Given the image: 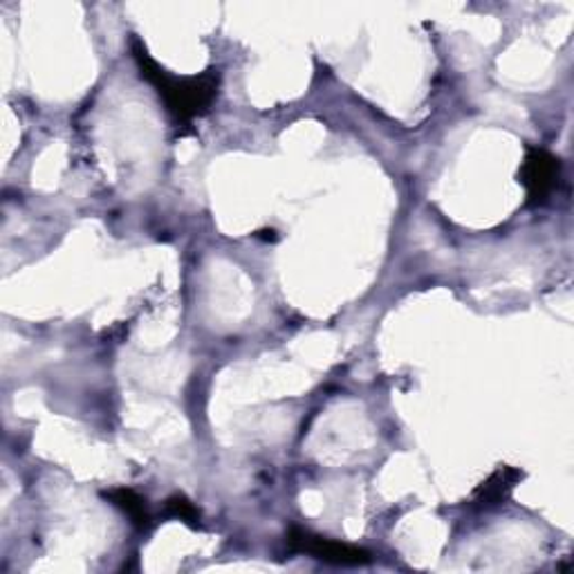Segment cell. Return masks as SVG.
Returning a JSON list of instances; mask_svg holds the SVG:
<instances>
[{
  "label": "cell",
  "instance_id": "1",
  "mask_svg": "<svg viewBox=\"0 0 574 574\" xmlns=\"http://www.w3.org/2000/svg\"><path fill=\"white\" fill-rule=\"evenodd\" d=\"M133 56L142 79L155 88L164 106H167V113L180 128L191 126L194 119L209 113L220 88L218 70H207L196 76H171L137 39L133 41Z\"/></svg>",
  "mask_w": 574,
  "mask_h": 574
},
{
  "label": "cell",
  "instance_id": "2",
  "mask_svg": "<svg viewBox=\"0 0 574 574\" xmlns=\"http://www.w3.org/2000/svg\"><path fill=\"white\" fill-rule=\"evenodd\" d=\"M288 547L299 554H310L312 559L333 563V565H366L373 561L371 552L348 545L342 541L325 539L319 534H312L301 528H292L288 534Z\"/></svg>",
  "mask_w": 574,
  "mask_h": 574
},
{
  "label": "cell",
  "instance_id": "3",
  "mask_svg": "<svg viewBox=\"0 0 574 574\" xmlns=\"http://www.w3.org/2000/svg\"><path fill=\"white\" fill-rule=\"evenodd\" d=\"M561 178V161L545 148L530 146L521 164V185L528 191V205H545Z\"/></svg>",
  "mask_w": 574,
  "mask_h": 574
},
{
  "label": "cell",
  "instance_id": "4",
  "mask_svg": "<svg viewBox=\"0 0 574 574\" xmlns=\"http://www.w3.org/2000/svg\"><path fill=\"white\" fill-rule=\"evenodd\" d=\"M523 478V473L514 467H501L499 471L491 473L476 491H473V508L478 510H491L499 508L501 503H505L510 499V494L514 491L516 482Z\"/></svg>",
  "mask_w": 574,
  "mask_h": 574
},
{
  "label": "cell",
  "instance_id": "5",
  "mask_svg": "<svg viewBox=\"0 0 574 574\" xmlns=\"http://www.w3.org/2000/svg\"><path fill=\"white\" fill-rule=\"evenodd\" d=\"M104 497H106L115 508H119L137 528H148V525H150V516H148V510H146V501L137 494V491L126 489V487H117V489L104 491Z\"/></svg>",
  "mask_w": 574,
  "mask_h": 574
},
{
  "label": "cell",
  "instance_id": "6",
  "mask_svg": "<svg viewBox=\"0 0 574 574\" xmlns=\"http://www.w3.org/2000/svg\"><path fill=\"white\" fill-rule=\"evenodd\" d=\"M164 510H167V516L171 519H180L182 523L191 525V528H200V512L196 510V505L191 501H187L185 497H171L167 501V505H164Z\"/></svg>",
  "mask_w": 574,
  "mask_h": 574
}]
</instances>
